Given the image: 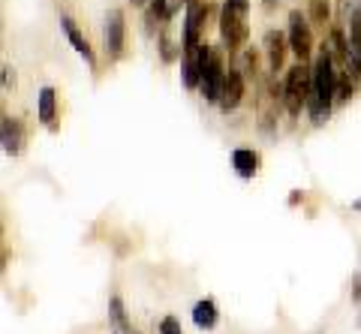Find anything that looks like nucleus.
Listing matches in <instances>:
<instances>
[{"label": "nucleus", "mask_w": 361, "mask_h": 334, "mask_svg": "<svg viewBox=\"0 0 361 334\" xmlns=\"http://www.w3.org/2000/svg\"><path fill=\"white\" fill-rule=\"evenodd\" d=\"M123 42H127V25H123L121 9H109L106 13V27H103V46L109 58H121Z\"/></svg>", "instance_id": "6"}, {"label": "nucleus", "mask_w": 361, "mask_h": 334, "mask_svg": "<svg viewBox=\"0 0 361 334\" xmlns=\"http://www.w3.org/2000/svg\"><path fill=\"white\" fill-rule=\"evenodd\" d=\"M217 319H220V310H217V304H214L211 298H202V302L193 304V322H196V328L211 331L214 326H217Z\"/></svg>", "instance_id": "14"}, {"label": "nucleus", "mask_w": 361, "mask_h": 334, "mask_svg": "<svg viewBox=\"0 0 361 334\" xmlns=\"http://www.w3.org/2000/svg\"><path fill=\"white\" fill-rule=\"evenodd\" d=\"M349 97H353V73L349 70H341L337 73V87H334V103H349Z\"/></svg>", "instance_id": "18"}, {"label": "nucleus", "mask_w": 361, "mask_h": 334, "mask_svg": "<svg viewBox=\"0 0 361 334\" xmlns=\"http://www.w3.org/2000/svg\"><path fill=\"white\" fill-rule=\"evenodd\" d=\"M353 208H355V211H361V199H358V202H353Z\"/></svg>", "instance_id": "25"}, {"label": "nucleus", "mask_w": 361, "mask_h": 334, "mask_svg": "<svg viewBox=\"0 0 361 334\" xmlns=\"http://www.w3.org/2000/svg\"><path fill=\"white\" fill-rule=\"evenodd\" d=\"M346 70L353 73V79L361 82V9L349 21V66Z\"/></svg>", "instance_id": "9"}, {"label": "nucleus", "mask_w": 361, "mask_h": 334, "mask_svg": "<svg viewBox=\"0 0 361 334\" xmlns=\"http://www.w3.org/2000/svg\"><path fill=\"white\" fill-rule=\"evenodd\" d=\"M358 9H361V0H358Z\"/></svg>", "instance_id": "26"}, {"label": "nucleus", "mask_w": 361, "mask_h": 334, "mask_svg": "<svg viewBox=\"0 0 361 334\" xmlns=\"http://www.w3.org/2000/svg\"><path fill=\"white\" fill-rule=\"evenodd\" d=\"M313 66V94H310V103H307V115H310V124L313 127H322L331 115V106H334V87H337V63L331 58V51L322 46V51L316 54Z\"/></svg>", "instance_id": "1"}, {"label": "nucleus", "mask_w": 361, "mask_h": 334, "mask_svg": "<svg viewBox=\"0 0 361 334\" xmlns=\"http://www.w3.org/2000/svg\"><path fill=\"white\" fill-rule=\"evenodd\" d=\"M262 51H265V61H268V73H271V75H277L280 70H283V63H286V51H292V49H289L286 33L268 30V33H265V39H262Z\"/></svg>", "instance_id": "8"}, {"label": "nucleus", "mask_w": 361, "mask_h": 334, "mask_svg": "<svg viewBox=\"0 0 361 334\" xmlns=\"http://www.w3.org/2000/svg\"><path fill=\"white\" fill-rule=\"evenodd\" d=\"M109 314H111V322H115V328H118L121 334H135L133 322L127 319V310H123L121 298H111V302H109Z\"/></svg>", "instance_id": "16"}, {"label": "nucleus", "mask_w": 361, "mask_h": 334, "mask_svg": "<svg viewBox=\"0 0 361 334\" xmlns=\"http://www.w3.org/2000/svg\"><path fill=\"white\" fill-rule=\"evenodd\" d=\"M157 331L160 334H184V328H180V319L178 316H163L160 326H157Z\"/></svg>", "instance_id": "21"}, {"label": "nucleus", "mask_w": 361, "mask_h": 334, "mask_svg": "<svg viewBox=\"0 0 361 334\" xmlns=\"http://www.w3.org/2000/svg\"><path fill=\"white\" fill-rule=\"evenodd\" d=\"M202 63H205V46L193 54H184V61H180V79H184L190 91H196L202 85Z\"/></svg>", "instance_id": "11"}, {"label": "nucleus", "mask_w": 361, "mask_h": 334, "mask_svg": "<svg viewBox=\"0 0 361 334\" xmlns=\"http://www.w3.org/2000/svg\"><path fill=\"white\" fill-rule=\"evenodd\" d=\"M226 63H223V49H214L205 46V63H202V85L199 91L208 103H220V94H223V82H226Z\"/></svg>", "instance_id": "4"}, {"label": "nucleus", "mask_w": 361, "mask_h": 334, "mask_svg": "<svg viewBox=\"0 0 361 334\" xmlns=\"http://www.w3.org/2000/svg\"><path fill=\"white\" fill-rule=\"evenodd\" d=\"M0 139H4V154H9V157H18V154H21V144H25V136H21L18 118L4 115V124H0Z\"/></svg>", "instance_id": "10"}, {"label": "nucleus", "mask_w": 361, "mask_h": 334, "mask_svg": "<svg viewBox=\"0 0 361 334\" xmlns=\"http://www.w3.org/2000/svg\"><path fill=\"white\" fill-rule=\"evenodd\" d=\"M4 91H16V70L13 66H4Z\"/></svg>", "instance_id": "22"}, {"label": "nucleus", "mask_w": 361, "mask_h": 334, "mask_svg": "<svg viewBox=\"0 0 361 334\" xmlns=\"http://www.w3.org/2000/svg\"><path fill=\"white\" fill-rule=\"evenodd\" d=\"M310 94H313V66L307 61L292 63L283 75V99H286V111L292 118L307 111Z\"/></svg>", "instance_id": "3"}, {"label": "nucleus", "mask_w": 361, "mask_h": 334, "mask_svg": "<svg viewBox=\"0 0 361 334\" xmlns=\"http://www.w3.org/2000/svg\"><path fill=\"white\" fill-rule=\"evenodd\" d=\"M307 18H310V25H316V27L329 25V18H331L329 0H307Z\"/></svg>", "instance_id": "17"}, {"label": "nucleus", "mask_w": 361, "mask_h": 334, "mask_svg": "<svg viewBox=\"0 0 361 334\" xmlns=\"http://www.w3.org/2000/svg\"><path fill=\"white\" fill-rule=\"evenodd\" d=\"M250 37V0H223L220 6V42L223 51L238 58Z\"/></svg>", "instance_id": "2"}, {"label": "nucleus", "mask_w": 361, "mask_h": 334, "mask_svg": "<svg viewBox=\"0 0 361 334\" xmlns=\"http://www.w3.org/2000/svg\"><path fill=\"white\" fill-rule=\"evenodd\" d=\"M61 27H63V33H66V39H70V46H73L78 54H82V58H85L90 66H94V49H90L87 37H85L82 30H78L75 21H73L70 16H63V18H61Z\"/></svg>", "instance_id": "12"}, {"label": "nucleus", "mask_w": 361, "mask_h": 334, "mask_svg": "<svg viewBox=\"0 0 361 334\" xmlns=\"http://www.w3.org/2000/svg\"><path fill=\"white\" fill-rule=\"evenodd\" d=\"M232 169L238 178L250 181V178H256V172H259V154L253 148H235L232 151Z\"/></svg>", "instance_id": "13"}, {"label": "nucleus", "mask_w": 361, "mask_h": 334, "mask_svg": "<svg viewBox=\"0 0 361 334\" xmlns=\"http://www.w3.org/2000/svg\"><path fill=\"white\" fill-rule=\"evenodd\" d=\"M353 302H361V274L353 277Z\"/></svg>", "instance_id": "23"}, {"label": "nucleus", "mask_w": 361, "mask_h": 334, "mask_svg": "<svg viewBox=\"0 0 361 334\" xmlns=\"http://www.w3.org/2000/svg\"><path fill=\"white\" fill-rule=\"evenodd\" d=\"M238 70L244 73V79H256L259 75V54L253 49H244L238 54Z\"/></svg>", "instance_id": "19"}, {"label": "nucleus", "mask_w": 361, "mask_h": 334, "mask_svg": "<svg viewBox=\"0 0 361 334\" xmlns=\"http://www.w3.org/2000/svg\"><path fill=\"white\" fill-rule=\"evenodd\" d=\"M187 4H190V0H187Z\"/></svg>", "instance_id": "27"}, {"label": "nucleus", "mask_w": 361, "mask_h": 334, "mask_svg": "<svg viewBox=\"0 0 361 334\" xmlns=\"http://www.w3.org/2000/svg\"><path fill=\"white\" fill-rule=\"evenodd\" d=\"M54 115H58V94H54V87L45 85V87H39V97H37V118L51 127Z\"/></svg>", "instance_id": "15"}, {"label": "nucleus", "mask_w": 361, "mask_h": 334, "mask_svg": "<svg viewBox=\"0 0 361 334\" xmlns=\"http://www.w3.org/2000/svg\"><path fill=\"white\" fill-rule=\"evenodd\" d=\"M244 94H247V79L244 73L238 70V66H232L229 73H226V82H223V94H220V109L229 115V111H235L241 103H244Z\"/></svg>", "instance_id": "7"}, {"label": "nucleus", "mask_w": 361, "mask_h": 334, "mask_svg": "<svg viewBox=\"0 0 361 334\" xmlns=\"http://www.w3.org/2000/svg\"><path fill=\"white\" fill-rule=\"evenodd\" d=\"M130 4H133L135 9H142V6H148V4H151V0H130Z\"/></svg>", "instance_id": "24"}, {"label": "nucleus", "mask_w": 361, "mask_h": 334, "mask_svg": "<svg viewBox=\"0 0 361 334\" xmlns=\"http://www.w3.org/2000/svg\"><path fill=\"white\" fill-rule=\"evenodd\" d=\"M286 39H289V49L298 61H310V54H313V25L301 9H292L289 13Z\"/></svg>", "instance_id": "5"}, {"label": "nucleus", "mask_w": 361, "mask_h": 334, "mask_svg": "<svg viewBox=\"0 0 361 334\" xmlns=\"http://www.w3.org/2000/svg\"><path fill=\"white\" fill-rule=\"evenodd\" d=\"M355 13H358V9L349 4V0H337V25H343L349 30V21H353Z\"/></svg>", "instance_id": "20"}]
</instances>
